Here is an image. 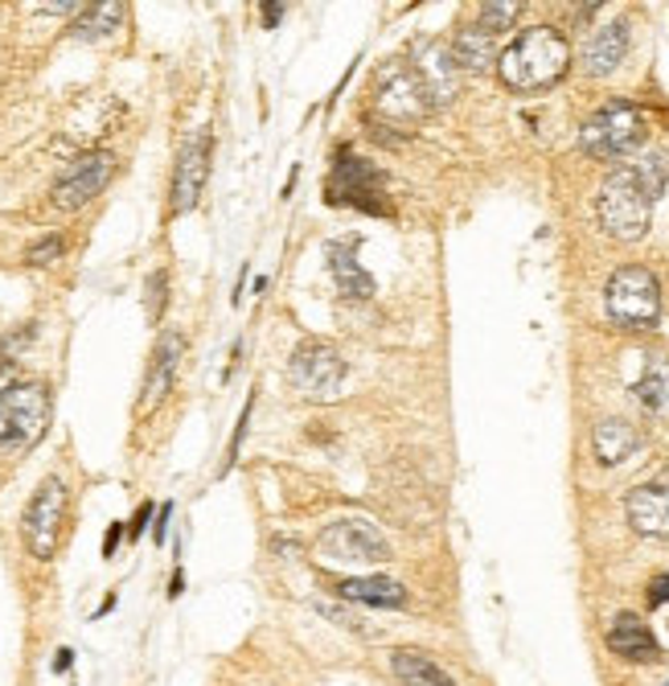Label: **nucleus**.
Segmentation results:
<instances>
[{"mask_svg":"<svg viewBox=\"0 0 669 686\" xmlns=\"http://www.w3.org/2000/svg\"><path fill=\"white\" fill-rule=\"evenodd\" d=\"M571 66V46L551 25H534L509 41L497 58V75L509 91H542L555 87Z\"/></svg>","mask_w":669,"mask_h":686,"instance_id":"obj_1","label":"nucleus"},{"mask_svg":"<svg viewBox=\"0 0 669 686\" xmlns=\"http://www.w3.org/2000/svg\"><path fill=\"white\" fill-rule=\"evenodd\" d=\"M653 198L649 189L641 186V177L632 173L629 165H620L599 186V198H595V214H599V226L620 242H636L645 239V230L653 223Z\"/></svg>","mask_w":669,"mask_h":686,"instance_id":"obj_2","label":"nucleus"},{"mask_svg":"<svg viewBox=\"0 0 669 686\" xmlns=\"http://www.w3.org/2000/svg\"><path fill=\"white\" fill-rule=\"evenodd\" d=\"M645 145V115L636 103L613 99L604 103L599 112L579 128V149L599 161H616V157H629Z\"/></svg>","mask_w":669,"mask_h":686,"instance_id":"obj_3","label":"nucleus"},{"mask_svg":"<svg viewBox=\"0 0 669 686\" xmlns=\"http://www.w3.org/2000/svg\"><path fill=\"white\" fill-rule=\"evenodd\" d=\"M46 424H50V390L41 383H21L0 395V452L4 457L38 445Z\"/></svg>","mask_w":669,"mask_h":686,"instance_id":"obj_4","label":"nucleus"},{"mask_svg":"<svg viewBox=\"0 0 669 686\" xmlns=\"http://www.w3.org/2000/svg\"><path fill=\"white\" fill-rule=\"evenodd\" d=\"M604 304L616 325H629V329H645L661 316V284L649 267L629 263V267H616L608 288H604Z\"/></svg>","mask_w":669,"mask_h":686,"instance_id":"obj_5","label":"nucleus"},{"mask_svg":"<svg viewBox=\"0 0 669 686\" xmlns=\"http://www.w3.org/2000/svg\"><path fill=\"white\" fill-rule=\"evenodd\" d=\"M66 506H71V498H66L62 477H46L34 489V498L25 506V519H21V542L34 559H54L62 526H66Z\"/></svg>","mask_w":669,"mask_h":686,"instance_id":"obj_6","label":"nucleus"},{"mask_svg":"<svg viewBox=\"0 0 669 686\" xmlns=\"http://www.w3.org/2000/svg\"><path fill=\"white\" fill-rule=\"evenodd\" d=\"M374 108L391 124H419V120H428L436 112L428 91H424V83H419V75L411 71L407 62H391L378 75V83H374Z\"/></svg>","mask_w":669,"mask_h":686,"instance_id":"obj_7","label":"nucleus"},{"mask_svg":"<svg viewBox=\"0 0 669 686\" xmlns=\"http://www.w3.org/2000/svg\"><path fill=\"white\" fill-rule=\"evenodd\" d=\"M345 358L333 350V346H325V341H304L296 346L292 353V362H288V383L300 390V395H308V399H329L341 390L345 383Z\"/></svg>","mask_w":669,"mask_h":686,"instance_id":"obj_8","label":"nucleus"},{"mask_svg":"<svg viewBox=\"0 0 669 686\" xmlns=\"http://www.w3.org/2000/svg\"><path fill=\"white\" fill-rule=\"evenodd\" d=\"M329 202L357 205L366 214H391V202L382 194V173L362 161V157H337L333 182H329Z\"/></svg>","mask_w":669,"mask_h":686,"instance_id":"obj_9","label":"nucleus"},{"mask_svg":"<svg viewBox=\"0 0 669 686\" xmlns=\"http://www.w3.org/2000/svg\"><path fill=\"white\" fill-rule=\"evenodd\" d=\"M316 551L329 559H350V563H387L391 559V542L382 538V531L374 522L341 519L316 538Z\"/></svg>","mask_w":669,"mask_h":686,"instance_id":"obj_10","label":"nucleus"},{"mask_svg":"<svg viewBox=\"0 0 669 686\" xmlns=\"http://www.w3.org/2000/svg\"><path fill=\"white\" fill-rule=\"evenodd\" d=\"M112 177H115L112 152H83L75 165L54 182V194H50V198H54L58 210H78V205H87L91 198H99Z\"/></svg>","mask_w":669,"mask_h":686,"instance_id":"obj_11","label":"nucleus"},{"mask_svg":"<svg viewBox=\"0 0 669 686\" xmlns=\"http://www.w3.org/2000/svg\"><path fill=\"white\" fill-rule=\"evenodd\" d=\"M411 71L419 75V83H424V91H428L431 108H447L452 99H456V87H460V66H456V58H452V50H447L444 41H415L411 46Z\"/></svg>","mask_w":669,"mask_h":686,"instance_id":"obj_12","label":"nucleus"},{"mask_svg":"<svg viewBox=\"0 0 669 686\" xmlns=\"http://www.w3.org/2000/svg\"><path fill=\"white\" fill-rule=\"evenodd\" d=\"M210 128L193 132L186 145H181V157H177V173H173V210L177 214H189L205 189V173H210Z\"/></svg>","mask_w":669,"mask_h":686,"instance_id":"obj_13","label":"nucleus"},{"mask_svg":"<svg viewBox=\"0 0 669 686\" xmlns=\"http://www.w3.org/2000/svg\"><path fill=\"white\" fill-rule=\"evenodd\" d=\"M629 526L645 538H669V473L657 482L636 485L624 498Z\"/></svg>","mask_w":669,"mask_h":686,"instance_id":"obj_14","label":"nucleus"},{"mask_svg":"<svg viewBox=\"0 0 669 686\" xmlns=\"http://www.w3.org/2000/svg\"><path fill=\"white\" fill-rule=\"evenodd\" d=\"M181 353H186V337L177 334V329H165V334L156 337L152 358H149V374H144V387H140V411L156 408L168 390H173V383H177V366H181Z\"/></svg>","mask_w":669,"mask_h":686,"instance_id":"obj_15","label":"nucleus"},{"mask_svg":"<svg viewBox=\"0 0 669 686\" xmlns=\"http://www.w3.org/2000/svg\"><path fill=\"white\" fill-rule=\"evenodd\" d=\"M629 54V21H608L604 29H595L592 38L583 41V71L588 75H613L616 66Z\"/></svg>","mask_w":669,"mask_h":686,"instance_id":"obj_16","label":"nucleus"},{"mask_svg":"<svg viewBox=\"0 0 669 686\" xmlns=\"http://www.w3.org/2000/svg\"><path fill=\"white\" fill-rule=\"evenodd\" d=\"M337 596L366 609H407V588L394 575H362V579H337Z\"/></svg>","mask_w":669,"mask_h":686,"instance_id":"obj_17","label":"nucleus"},{"mask_svg":"<svg viewBox=\"0 0 669 686\" xmlns=\"http://www.w3.org/2000/svg\"><path fill=\"white\" fill-rule=\"evenodd\" d=\"M608 649L624 662H653L661 649H657V637L653 629L636 616V612H620L608 629Z\"/></svg>","mask_w":669,"mask_h":686,"instance_id":"obj_18","label":"nucleus"},{"mask_svg":"<svg viewBox=\"0 0 669 686\" xmlns=\"http://www.w3.org/2000/svg\"><path fill=\"white\" fill-rule=\"evenodd\" d=\"M357 247H362V239L329 242V267H333V279H337V288H341V297L370 300L374 297V279L362 272V263H357Z\"/></svg>","mask_w":669,"mask_h":686,"instance_id":"obj_19","label":"nucleus"},{"mask_svg":"<svg viewBox=\"0 0 669 686\" xmlns=\"http://www.w3.org/2000/svg\"><path fill=\"white\" fill-rule=\"evenodd\" d=\"M636 427L629 420H599L592 432V448H595V461L599 464H620L624 457L636 452Z\"/></svg>","mask_w":669,"mask_h":686,"instance_id":"obj_20","label":"nucleus"},{"mask_svg":"<svg viewBox=\"0 0 669 686\" xmlns=\"http://www.w3.org/2000/svg\"><path fill=\"white\" fill-rule=\"evenodd\" d=\"M452 58H456V66L468 71V75H484L502 54H497V46H493V34L468 25V29H460L456 41H452Z\"/></svg>","mask_w":669,"mask_h":686,"instance_id":"obj_21","label":"nucleus"},{"mask_svg":"<svg viewBox=\"0 0 669 686\" xmlns=\"http://www.w3.org/2000/svg\"><path fill=\"white\" fill-rule=\"evenodd\" d=\"M391 670L399 674L403 686H456L452 674L444 666H436L428 653H419V649H394Z\"/></svg>","mask_w":669,"mask_h":686,"instance_id":"obj_22","label":"nucleus"},{"mask_svg":"<svg viewBox=\"0 0 669 686\" xmlns=\"http://www.w3.org/2000/svg\"><path fill=\"white\" fill-rule=\"evenodd\" d=\"M119 21H124V4H115V0H103V4H87L78 21L71 25V38L75 41H99L115 34L119 29Z\"/></svg>","mask_w":669,"mask_h":686,"instance_id":"obj_23","label":"nucleus"},{"mask_svg":"<svg viewBox=\"0 0 669 686\" xmlns=\"http://www.w3.org/2000/svg\"><path fill=\"white\" fill-rule=\"evenodd\" d=\"M636 399L653 411L669 403V362L666 358H653L649 366H645V374L636 378Z\"/></svg>","mask_w":669,"mask_h":686,"instance_id":"obj_24","label":"nucleus"},{"mask_svg":"<svg viewBox=\"0 0 669 686\" xmlns=\"http://www.w3.org/2000/svg\"><path fill=\"white\" fill-rule=\"evenodd\" d=\"M518 13H521V0H484L481 9H477V29L497 38L505 29H514Z\"/></svg>","mask_w":669,"mask_h":686,"instance_id":"obj_25","label":"nucleus"},{"mask_svg":"<svg viewBox=\"0 0 669 686\" xmlns=\"http://www.w3.org/2000/svg\"><path fill=\"white\" fill-rule=\"evenodd\" d=\"M62 251H66V239H62V235H46V239H38L25 251V263H29V267H46V263H54Z\"/></svg>","mask_w":669,"mask_h":686,"instance_id":"obj_26","label":"nucleus"},{"mask_svg":"<svg viewBox=\"0 0 669 686\" xmlns=\"http://www.w3.org/2000/svg\"><path fill=\"white\" fill-rule=\"evenodd\" d=\"M165 297H168V276H165V272H152V276H149V297H144L152 325L165 316Z\"/></svg>","mask_w":669,"mask_h":686,"instance_id":"obj_27","label":"nucleus"},{"mask_svg":"<svg viewBox=\"0 0 669 686\" xmlns=\"http://www.w3.org/2000/svg\"><path fill=\"white\" fill-rule=\"evenodd\" d=\"M649 604L657 609V604H669V572L666 575H657L649 584Z\"/></svg>","mask_w":669,"mask_h":686,"instance_id":"obj_28","label":"nucleus"},{"mask_svg":"<svg viewBox=\"0 0 669 686\" xmlns=\"http://www.w3.org/2000/svg\"><path fill=\"white\" fill-rule=\"evenodd\" d=\"M119 535H124V526H119V522H112V526H108V538H103V556H115V547H119Z\"/></svg>","mask_w":669,"mask_h":686,"instance_id":"obj_29","label":"nucleus"},{"mask_svg":"<svg viewBox=\"0 0 669 686\" xmlns=\"http://www.w3.org/2000/svg\"><path fill=\"white\" fill-rule=\"evenodd\" d=\"M152 519V501H144V506H140V510H136V519H131V531H136V535H144V522ZM131 535V538H136Z\"/></svg>","mask_w":669,"mask_h":686,"instance_id":"obj_30","label":"nucleus"},{"mask_svg":"<svg viewBox=\"0 0 669 686\" xmlns=\"http://www.w3.org/2000/svg\"><path fill=\"white\" fill-rule=\"evenodd\" d=\"M17 387V383H13V362H9V358H0V395H4V390H13Z\"/></svg>","mask_w":669,"mask_h":686,"instance_id":"obj_31","label":"nucleus"},{"mask_svg":"<svg viewBox=\"0 0 669 686\" xmlns=\"http://www.w3.org/2000/svg\"><path fill=\"white\" fill-rule=\"evenodd\" d=\"M283 17V4H263V25H276Z\"/></svg>","mask_w":669,"mask_h":686,"instance_id":"obj_32","label":"nucleus"},{"mask_svg":"<svg viewBox=\"0 0 669 686\" xmlns=\"http://www.w3.org/2000/svg\"><path fill=\"white\" fill-rule=\"evenodd\" d=\"M168 514H173V510H168V506H165V510H161V519H156V535H152V538H156V542H165V531H168Z\"/></svg>","mask_w":669,"mask_h":686,"instance_id":"obj_33","label":"nucleus"},{"mask_svg":"<svg viewBox=\"0 0 669 686\" xmlns=\"http://www.w3.org/2000/svg\"><path fill=\"white\" fill-rule=\"evenodd\" d=\"M54 670H71V649H58V666Z\"/></svg>","mask_w":669,"mask_h":686,"instance_id":"obj_34","label":"nucleus"},{"mask_svg":"<svg viewBox=\"0 0 669 686\" xmlns=\"http://www.w3.org/2000/svg\"><path fill=\"white\" fill-rule=\"evenodd\" d=\"M661 686H669V683H661Z\"/></svg>","mask_w":669,"mask_h":686,"instance_id":"obj_35","label":"nucleus"}]
</instances>
